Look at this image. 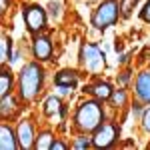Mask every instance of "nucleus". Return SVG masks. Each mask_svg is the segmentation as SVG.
<instances>
[{"mask_svg": "<svg viewBox=\"0 0 150 150\" xmlns=\"http://www.w3.org/2000/svg\"><path fill=\"white\" fill-rule=\"evenodd\" d=\"M74 122L76 126L84 130V132H92L104 122V112L102 106L96 102V100H86L78 106L76 116H74Z\"/></svg>", "mask_w": 150, "mask_h": 150, "instance_id": "2", "label": "nucleus"}, {"mask_svg": "<svg viewBox=\"0 0 150 150\" xmlns=\"http://www.w3.org/2000/svg\"><path fill=\"white\" fill-rule=\"evenodd\" d=\"M128 74H130V72H124V74H122V78H120V84H124V82H128V78H130Z\"/></svg>", "mask_w": 150, "mask_h": 150, "instance_id": "26", "label": "nucleus"}, {"mask_svg": "<svg viewBox=\"0 0 150 150\" xmlns=\"http://www.w3.org/2000/svg\"><path fill=\"white\" fill-rule=\"evenodd\" d=\"M136 96L140 102L150 104V72H140L136 78Z\"/></svg>", "mask_w": 150, "mask_h": 150, "instance_id": "9", "label": "nucleus"}, {"mask_svg": "<svg viewBox=\"0 0 150 150\" xmlns=\"http://www.w3.org/2000/svg\"><path fill=\"white\" fill-rule=\"evenodd\" d=\"M140 16H142L144 22H150V0L144 4V8H142V12H140Z\"/></svg>", "mask_w": 150, "mask_h": 150, "instance_id": "23", "label": "nucleus"}, {"mask_svg": "<svg viewBox=\"0 0 150 150\" xmlns=\"http://www.w3.org/2000/svg\"><path fill=\"white\" fill-rule=\"evenodd\" d=\"M16 140H18V146L20 148H32L34 146V130H32V124L22 120L18 128H16Z\"/></svg>", "mask_w": 150, "mask_h": 150, "instance_id": "7", "label": "nucleus"}, {"mask_svg": "<svg viewBox=\"0 0 150 150\" xmlns=\"http://www.w3.org/2000/svg\"><path fill=\"white\" fill-rule=\"evenodd\" d=\"M10 88H12V76L8 70H0V98L10 94Z\"/></svg>", "mask_w": 150, "mask_h": 150, "instance_id": "13", "label": "nucleus"}, {"mask_svg": "<svg viewBox=\"0 0 150 150\" xmlns=\"http://www.w3.org/2000/svg\"><path fill=\"white\" fill-rule=\"evenodd\" d=\"M118 14H120V4L116 0H104L92 14V26L104 30L118 20Z\"/></svg>", "mask_w": 150, "mask_h": 150, "instance_id": "3", "label": "nucleus"}, {"mask_svg": "<svg viewBox=\"0 0 150 150\" xmlns=\"http://www.w3.org/2000/svg\"><path fill=\"white\" fill-rule=\"evenodd\" d=\"M66 148H68V146H66L64 142H60V140H54V142H52V148H50V150H66Z\"/></svg>", "mask_w": 150, "mask_h": 150, "instance_id": "24", "label": "nucleus"}, {"mask_svg": "<svg viewBox=\"0 0 150 150\" xmlns=\"http://www.w3.org/2000/svg\"><path fill=\"white\" fill-rule=\"evenodd\" d=\"M136 2H138V0H124V2L120 4V10H122V14H124V16H128V14L132 12V6H136Z\"/></svg>", "mask_w": 150, "mask_h": 150, "instance_id": "19", "label": "nucleus"}, {"mask_svg": "<svg viewBox=\"0 0 150 150\" xmlns=\"http://www.w3.org/2000/svg\"><path fill=\"white\" fill-rule=\"evenodd\" d=\"M18 148V140L6 124H0V150H14Z\"/></svg>", "mask_w": 150, "mask_h": 150, "instance_id": "10", "label": "nucleus"}, {"mask_svg": "<svg viewBox=\"0 0 150 150\" xmlns=\"http://www.w3.org/2000/svg\"><path fill=\"white\" fill-rule=\"evenodd\" d=\"M32 54L38 60H50L52 56V42L48 36H36L32 42Z\"/></svg>", "mask_w": 150, "mask_h": 150, "instance_id": "8", "label": "nucleus"}, {"mask_svg": "<svg viewBox=\"0 0 150 150\" xmlns=\"http://www.w3.org/2000/svg\"><path fill=\"white\" fill-rule=\"evenodd\" d=\"M42 78H44V70L38 66V62H30L20 70V98L22 100H32L38 96L42 88Z\"/></svg>", "mask_w": 150, "mask_h": 150, "instance_id": "1", "label": "nucleus"}, {"mask_svg": "<svg viewBox=\"0 0 150 150\" xmlns=\"http://www.w3.org/2000/svg\"><path fill=\"white\" fill-rule=\"evenodd\" d=\"M82 66L90 72H100L104 68V52L94 44H84L80 50Z\"/></svg>", "mask_w": 150, "mask_h": 150, "instance_id": "4", "label": "nucleus"}, {"mask_svg": "<svg viewBox=\"0 0 150 150\" xmlns=\"http://www.w3.org/2000/svg\"><path fill=\"white\" fill-rule=\"evenodd\" d=\"M48 10H50V16H52V18H58V14H60V4H58V2H50V4H48Z\"/></svg>", "mask_w": 150, "mask_h": 150, "instance_id": "22", "label": "nucleus"}, {"mask_svg": "<svg viewBox=\"0 0 150 150\" xmlns=\"http://www.w3.org/2000/svg\"><path fill=\"white\" fill-rule=\"evenodd\" d=\"M14 108H16V102H14V98L10 94L2 96V100H0V116H10L14 112Z\"/></svg>", "mask_w": 150, "mask_h": 150, "instance_id": "14", "label": "nucleus"}, {"mask_svg": "<svg viewBox=\"0 0 150 150\" xmlns=\"http://www.w3.org/2000/svg\"><path fill=\"white\" fill-rule=\"evenodd\" d=\"M118 138V128L112 122H106V124H100V126L94 130V136H92V146L96 148H108L112 146Z\"/></svg>", "mask_w": 150, "mask_h": 150, "instance_id": "5", "label": "nucleus"}, {"mask_svg": "<svg viewBox=\"0 0 150 150\" xmlns=\"http://www.w3.org/2000/svg\"><path fill=\"white\" fill-rule=\"evenodd\" d=\"M88 92L96 96L98 100H108L110 98V94H112V88H110V84L108 82H96L94 86H90V90Z\"/></svg>", "mask_w": 150, "mask_h": 150, "instance_id": "12", "label": "nucleus"}, {"mask_svg": "<svg viewBox=\"0 0 150 150\" xmlns=\"http://www.w3.org/2000/svg\"><path fill=\"white\" fill-rule=\"evenodd\" d=\"M52 142H54L52 134H50V132H42V134L38 136V140L34 142V148L36 150H50L52 148Z\"/></svg>", "mask_w": 150, "mask_h": 150, "instance_id": "16", "label": "nucleus"}, {"mask_svg": "<svg viewBox=\"0 0 150 150\" xmlns=\"http://www.w3.org/2000/svg\"><path fill=\"white\" fill-rule=\"evenodd\" d=\"M6 8H8V0H0V14H4Z\"/></svg>", "mask_w": 150, "mask_h": 150, "instance_id": "25", "label": "nucleus"}, {"mask_svg": "<svg viewBox=\"0 0 150 150\" xmlns=\"http://www.w3.org/2000/svg\"><path fill=\"white\" fill-rule=\"evenodd\" d=\"M10 56V40L6 36H0V62H4Z\"/></svg>", "mask_w": 150, "mask_h": 150, "instance_id": "17", "label": "nucleus"}, {"mask_svg": "<svg viewBox=\"0 0 150 150\" xmlns=\"http://www.w3.org/2000/svg\"><path fill=\"white\" fill-rule=\"evenodd\" d=\"M24 22L28 26V30L38 32V30H42L44 24H46V12L42 10L38 4L26 6V8H24Z\"/></svg>", "mask_w": 150, "mask_h": 150, "instance_id": "6", "label": "nucleus"}, {"mask_svg": "<svg viewBox=\"0 0 150 150\" xmlns=\"http://www.w3.org/2000/svg\"><path fill=\"white\" fill-rule=\"evenodd\" d=\"M58 110H62L60 98H58V96H48L46 102H44V112H46L48 116H52V114H56Z\"/></svg>", "mask_w": 150, "mask_h": 150, "instance_id": "15", "label": "nucleus"}, {"mask_svg": "<svg viewBox=\"0 0 150 150\" xmlns=\"http://www.w3.org/2000/svg\"><path fill=\"white\" fill-rule=\"evenodd\" d=\"M76 82H78V76H76V72L74 70H62V72H58L56 74V84L58 86H76Z\"/></svg>", "mask_w": 150, "mask_h": 150, "instance_id": "11", "label": "nucleus"}, {"mask_svg": "<svg viewBox=\"0 0 150 150\" xmlns=\"http://www.w3.org/2000/svg\"><path fill=\"white\" fill-rule=\"evenodd\" d=\"M110 98H112L114 106H124V102H126V92L124 90H116V92L110 94Z\"/></svg>", "mask_w": 150, "mask_h": 150, "instance_id": "18", "label": "nucleus"}, {"mask_svg": "<svg viewBox=\"0 0 150 150\" xmlns=\"http://www.w3.org/2000/svg\"><path fill=\"white\" fill-rule=\"evenodd\" d=\"M142 126L146 132H150V108H146L144 114H142Z\"/></svg>", "mask_w": 150, "mask_h": 150, "instance_id": "21", "label": "nucleus"}, {"mask_svg": "<svg viewBox=\"0 0 150 150\" xmlns=\"http://www.w3.org/2000/svg\"><path fill=\"white\" fill-rule=\"evenodd\" d=\"M90 144H92V140H88V138H84V136H80V138L76 140L72 146H74V148H88Z\"/></svg>", "mask_w": 150, "mask_h": 150, "instance_id": "20", "label": "nucleus"}]
</instances>
